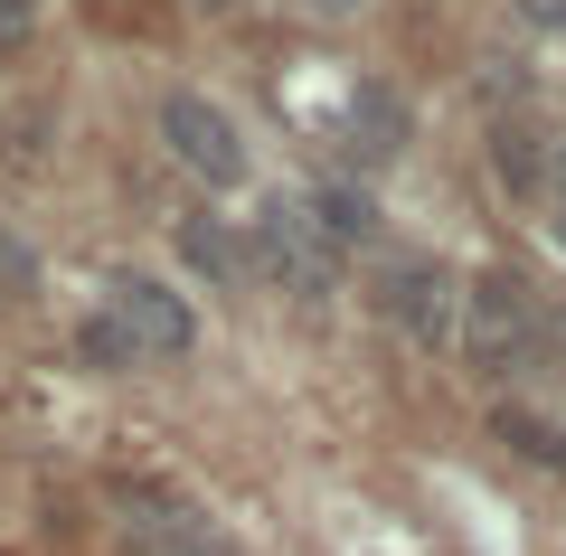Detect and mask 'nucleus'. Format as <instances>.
I'll use <instances>...</instances> for the list:
<instances>
[{"mask_svg":"<svg viewBox=\"0 0 566 556\" xmlns=\"http://www.w3.org/2000/svg\"><path fill=\"white\" fill-rule=\"evenodd\" d=\"M463 358L482 378H528L547 358V321H538V293H528L510 264L463 283Z\"/></svg>","mask_w":566,"mask_h":556,"instance_id":"obj_1","label":"nucleus"},{"mask_svg":"<svg viewBox=\"0 0 566 556\" xmlns=\"http://www.w3.org/2000/svg\"><path fill=\"white\" fill-rule=\"evenodd\" d=\"M378 312L397 321V339H406V349H424V358L463 349V274L434 264V255L378 264Z\"/></svg>","mask_w":566,"mask_h":556,"instance_id":"obj_2","label":"nucleus"},{"mask_svg":"<svg viewBox=\"0 0 566 556\" xmlns=\"http://www.w3.org/2000/svg\"><path fill=\"white\" fill-rule=\"evenodd\" d=\"M255 255H264V274L303 302V312H322V302L340 293V264H349L340 245H331L322 227L303 218V199H274V208L255 218Z\"/></svg>","mask_w":566,"mask_h":556,"instance_id":"obj_3","label":"nucleus"},{"mask_svg":"<svg viewBox=\"0 0 566 556\" xmlns=\"http://www.w3.org/2000/svg\"><path fill=\"white\" fill-rule=\"evenodd\" d=\"M104 321L123 331L133 368H170V358H189V339H199L189 302L170 293V283H151V274H114L104 283Z\"/></svg>","mask_w":566,"mask_h":556,"instance_id":"obj_4","label":"nucleus"},{"mask_svg":"<svg viewBox=\"0 0 566 556\" xmlns=\"http://www.w3.org/2000/svg\"><path fill=\"white\" fill-rule=\"evenodd\" d=\"M161 141H170V160H180L189 179H208V189H237V179H245V141H237V114H227V104H208L199 85L161 95Z\"/></svg>","mask_w":566,"mask_h":556,"instance_id":"obj_5","label":"nucleus"},{"mask_svg":"<svg viewBox=\"0 0 566 556\" xmlns=\"http://www.w3.org/2000/svg\"><path fill=\"white\" fill-rule=\"evenodd\" d=\"M114 510H123V528H133V547H151V556H227V537L208 528L189 500L151 491V481H123Z\"/></svg>","mask_w":566,"mask_h":556,"instance_id":"obj_6","label":"nucleus"},{"mask_svg":"<svg viewBox=\"0 0 566 556\" xmlns=\"http://www.w3.org/2000/svg\"><path fill=\"white\" fill-rule=\"evenodd\" d=\"M406 141H416L406 95H397V85H359V95H349V114H340V151L359 160V170H387Z\"/></svg>","mask_w":566,"mask_h":556,"instance_id":"obj_7","label":"nucleus"},{"mask_svg":"<svg viewBox=\"0 0 566 556\" xmlns=\"http://www.w3.org/2000/svg\"><path fill=\"white\" fill-rule=\"evenodd\" d=\"M303 218L322 227V237L340 245V255H349V245H368V237H378V199H368L359 179H322V189L303 199Z\"/></svg>","mask_w":566,"mask_h":556,"instance_id":"obj_8","label":"nucleus"},{"mask_svg":"<svg viewBox=\"0 0 566 556\" xmlns=\"http://www.w3.org/2000/svg\"><path fill=\"white\" fill-rule=\"evenodd\" d=\"M180 255L199 264V274L218 283V293H245V245L227 237L218 218H180Z\"/></svg>","mask_w":566,"mask_h":556,"instance_id":"obj_9","label":"nucleus"},{"mask_svg":"<svg viewBox=\"0 0 566 556\" xmlns=\"http://www.w3.org/2000/svg\"><path fill=\"white\" fill-rule=\"evenodd\" d=\"M491 170H501L510 189H547V151H538V133H528V123H501V133H491Z\"/></svg>","mask_w":566,"mask_h":556,"instance_id":"obj_10","label":"nucleus"},{"mask_svg":"<svg viewBox=\"0 0 566 556\" xmlns=\"http://www.w3.org/2000/svg\"><path fill=\"white\" fill-rule=\"evenodd\" d=\"M501 443L510 453H528V462H547V472H566V434L547 416H520V406H501Z\"/></svg>","mask_w":566,"mask_h":556,"instance_id":"obj_11","label":"nucleus"},{"mask_svg":"<svg viewBox=\"0 0 566 556\" xmlns=\"http://www.w3.org/2000/svg\"><path fill=\"white\" fill-rule=\"evenodd\" d=\"M0 293H10V302H29V293H39V255H29V245L10 237V227H0Z\"/></svg>","mask_w":566,"mask_h":556,"instance_id":"obj_12","label":"nucleus"},{"mask_svg":"<svg viewBox=\"0 0 566 556\" xmlns=\"http://www.w3.org/2000/svg\"><path fill=\"white\" fill-rule=\"evenodd\" d=\"M76 349L95 358V368H133V349H123V331H114V321H104V312H95V321H85V331H76Z\"/></svg>","mask_w":566,"mask_h":556,"instance_id":"obj_13","label":"nucleus"},{"mask_svg":"<svg viewBox=\"0 0 566 556\" xmlns=\"http://www.w3.org/2000/svg\"><path fill=\"white\" fill-rule=\"evenodd\" d=\"M39 10H48V0H0V57L39 39Z\"/></svg>","mask_w":566,"mask_h":556,"instance_id":"obj_14","label":"nucleus"},{"mask_svg":"<svg viewBox=\"0 0 566 556\" xmlns=\"http://www.w3.org/2000/svg\"><path fill=\"white\" fill-rule=\"evenodd\" d=\"M520 20L538 29V39H566V0H520Z\"/></svg>","mask_w":566,"mask_h":556,"instance_id":"obj_15","label":"nucleus"},{"mask_svg":"<svg viewBox=\"0 0 566 556\" xmlns=\"http://www.w3.org/2000/svg\"><path fill=\"white\" fill-rule=\"evenodd\" d=\"M547 199L566 208V141H547Z\"/></svg>","mask_w":566,"mask_h":556,"instance_id":"obj_16","label":"nucleus"},{"mask_svg":"<svg viewBox=\"0 0 566 556\" xmlns=\"http://www.w3.org/2000/svg\"><path fill=\"white\" fill-rule=\"evenodd\" d=\"M312 20H349V10H368V0H303Z\"/></svg>","mask_w":566,"mask_h":556,"instance_id":"obj_17","label":"nucleus"},{"mask_svg":"<svg viewBox=\"0 0 566 556\" xmlns=\"http://www.w3.org/2000/svg\"><path fill=\"white\" fill-rule=\"evenodd\" d=\"M547 237H557V245H566V208H557V218H547Z\"/></svg>","mask_w":566,"mask_h":556,"instance_id":"obj_18","label":"nucleus"},{"mask_svg":"<svg viewBox=\"0 0 566 556\" xmlns=\"http://www.w3.org/2000/svg\"><path fill=\"white\" fill-rule=\"evenodd\" d=\"M199 10H227V0H199Z\"/></svg>","mask_w":566,"mask_h":556,"instance_id":"obj_19","label":"nucleus"}]
</instances>
